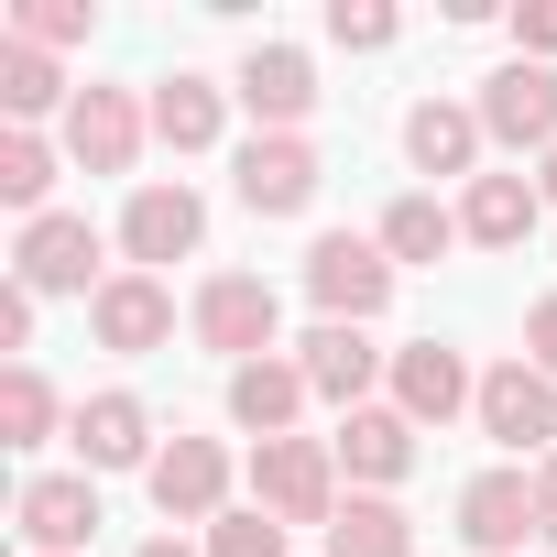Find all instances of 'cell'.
<instances>
[{
	"label": "cell",
	"mask_w": 557,
	"mask_h": 557,
	"mask_svg": "<svg viewBox=\"0 0 557 557\" xmlns=\"http://www.w3.org/2000/svg\"><path fill=\"white\" fill-rule=\"evenodd\" d=\"M251 503L273 513V524H339V448L329 437H273V448H251Z\"/></svg>",
	"instance_id": "6da1fadb"
},
{
	"label": "cell",
	"mask_w": 557,
	"mask_h": 557,
	"mask_svg": "<svg viewBox=\"0 0 557 557\" xmlns=\"http://www.w3.org/2000/svg\"><path fill=\"white\" fill-rule=\"evenodd\" d=\"M307 296H318V318H329V329H372V318L394 307V251H383V240L329 230V240L307 251Z\"/></svg>",
	"instance_id": "7a4b0ae2"
},
{
	"label": "cell",
	"mask_w": 557,
	"mask_h": 557,
	"mask_svg": "<svg viewBox=\"0 0 557 557\" xmlns=\"http://www.w3.org/2000/svg\"><path fill=\"white\" fill-rule=\"evenodd\" d=\"M186 329H197V350H219V361L240 372V361H273V329H285V307H273L262 273H208L197 307H186Z\"/></svg>",
	"instance_id": "3957f363"
},
{
	"label": "cell",
	"mask_w": 557,
	"mask_h": 557,
	"mask_svg": "<svg viewBox=\"0 0 557 557\" xmlns=\"http://www.w3.org/2000/svg\"><path fill=\"white\" fill-rule=\"evenodd\" d=\"M230 186H240V208H251V219H307V208H318V186H329V164H318V143H307V132H251V143H240V164H230Z\"/></svg>",
	"instance_id": "277c9868"
},
{
	"label": "cell",
	"mask_w": 557,
	"mask_h": 557,
	"mask_svg": "<svg viewBox=\"0 0 557 557\" xmlns=\"http://www.w3.org/2000/svg\"><path fill=\"white\" fill-rule=\"evenodd\" d=\"M481 437L513 448L524 470L557 459V383H546L535 361H492V372H481Z\"/></svg>",
	"instance_id": "5b68a950"
},
{
	"label": "cell",
	"mask_w": 557,
	"mask_h": 557,
	"mask_svg": "<svg viewBox=\"0 0 557 557\" xmlns=\"http://www.w3.org/2000/svg\"><path fill=\"white\" fill-rule=\"evenodd\" d=\"M12 285H23V296H99V285H110V273H99V230H88V219H66V208L23 219Z\"/></svg>",
	"instance_id": "8992f818"
},
{
	"label": "cell",
	"mask_w": 557,
	"mask_h": 557,
	"mask_svg": "<svg viewBox=\"0 0 557 557\" xmlns=\"http://www.w3.org/2000/svg\"><path fill=\"white\" fill-rule=\"evenodd\" d=\"M143 132H153V110H143L132 88H77V110H66V164H77V175H132V164H143Z\"/></svg>",
	"instance_id": "52a82bcc"
},
{
	"label": "cell",
	"mask_w": 557,
	"mask_h": 557,
	"mask_svg": "<svg viewBox=\"0 0 557 557\" xmlns=\"http://www.w3.org/2000/svg\"><path fill=\"white\" fill-rule=\"evenodd\" d=\"M208 240V197L197 186H132V208H121V251H132V273H164V262H186Z\"/></svg>",
	"instance_id": "ba28073f"
},
{
	"label": "cell",
	"mask_w": 557,
	"mask_h": 557,
	"mask_svg": "<svg viewBox=\"0 0 557 557\" xmlns=\"http://www.w3.org/2000/svg\"><path fill=\"white\" fill-rule=\"evenodd\" d=\"M12 524H23L34 557H88V535H99V481H88V470H34L23 503H12Z\"/></svg>",
	"instance_id": "9c48e42d"
},
{
	"label": "cell",
	"mask_w": 557,
	"mask_h": 557,
	"mask_svg": "<svg viewBox=\"0 0 557 557\" xmlns=\"http://www.w3.org/2000/svg\"><path fill=\"white\" fill-rule=\"evenodd\" d=\"M481 132L503 143V153H557V66H503V77H481Z\"/></svg>",
	"instance_id": "30bf717a"
},
{
	"label": "cell",
	"mask_w": 557,
	"mask_h": 557,
	"mask_svg": "<svg viewBox=\"0 0 557 557\" xmlns=\"http://www.w3.org/2000/svg\"><path fill=\"white\" fill-rule=\"evenodd\" d=\"M143 481H153V513L164 524H219L230 513V448L219 437H175Z\"/></svg>",
	"instance_id": "8fae6325"
},
{
	"label": "cell",
	"mask_w": 557,
	"mask_h": 557,
	"mask_svg": "<svg viewBox=\"0 0 557 557\" xmlns=\"http://www.w3.org/2000/svg\"><path fill=\"white\" fill-rule=\"evenodd\" d=\"M394 405L416 416V426H448V416H481V372L448 350V339H416V350H394Z\"/></svg>",
	"instance_id": "7c38bea8"
},
{
	"label": "cell",
	"mask_w": 557,
	"mask_h": 557,
	"mask_svg": "<svg viewBox=\"0 0 557 557\" xmlns=\"http://www.w3.org/2000/svg\"><path fill=\"white\" fill-rule=\"evenodd\" d=\"M66 437H77V470H153V459H164L143 394H88V405L66 416Z\"/></svg>",
	"instance_id": "4fadbf2b"
},
{
	"label": "cell",
	"mask_w": 557,
	"mask_h": 557,
	"mask_svg": "<svg viewBox=\"0 0 557 557\" xmlns=\"http://www.w3.org/2000/svg\"><path fill=\"white\" fill-rule=\"evenodd\" d=\"M88 329H99V350H164L175 339V296H164V273H110V285L88 296Z\"/></svg>",
	"instance_id": "5bb4252c"
},
{
	"label": "cell",
	"mask_w": 557,
	"mask_h": 557,
	"mask_svg": "<svg viewBox=\"0 0 557 557\" xmlns=\"http://www.w3.org/2000/svg\"><path fill=\"white\" fill-rule=\"evenodd\" d=\"M416 437H426V426H416L405 405H361V416H339L329 448H339V470H350L361 492H394V481L416 470Z\"/></svg>",
	"instance_id": "9a60e30c"
},
{
	"label": "cell",
	"mask_w": 557,
	"mask_h": 557,
	"mask_svg": "<svg viewBox=\"0 0 557 557\" xmlns=\"http://www.w3.org/2000/svg\"><path fill=\"white\" fill-rule=\"evenodd\" d=\"M459 535H470L481 557H513V546L535 535V470H524V459L481 470V481L459 492Z\"/></svg>",
	"instance_id": "2e32d148"
},
{
	"label": "cell",
	"mask_w": 557,
	"mask_h": 557,
	"mask_svg": "<svg viewBox=\"0 0 557 557\" xmlns=\"http://www.w3.org/2000/svg\"><path fill=\"white\" fill-rule=\"evenodd\" d=\"M296 361H307V383H318V405H339V416H361L372 405V383H383V350H372V329H307L296 339Z\"/></svg>",
	"instance_id": "e0dca14e"
},
{
	"label": "cell",
	"mask_w": 557,
	"mask_h": 557,
	"mask_svg": "<svg viewBox=\"0 0 557 557\" xmlns=\"http://www.w3.org/2000/svg\"><path fill=\"white\" fill-rule=\"evenodd\" d=\"M230 88H240V110H251V121H262V132H296V121H307V110H318V66H307V55H296V45H251V55H240V77H230Z\"/></svg>",
	"instance_id": "ac0fdd59"
},
{
	"label": "cell",
	"mask_w": 557,
	"mask_h": 557,
	"mask_svg": "<svg viewBox=\"0 0 557 557\" xmlns=\"http://www.w3.org/2000/svg\"><path fill=\"white\" fill-rule=\"evenodd\" d=\"M307 361H240L230 372V426H251V448H273V437H296V416H307Z\"/></svg>",
	"instance_id": "d6986e66"
},
{
	"label": "cell",
	"mask_w": 557,
	"mask_h": 557,
	"mask_svg": "<svg viewBox=\"0 0 557 557\" xmlns=\"http://www.w3.org/2000/svg\"><path fill=\"white\" fill-rule=\"evenodd\" d=\"M481 143H492V132H481V110H459V99H416V110H405V164H416V175H459V186H470V175H481Z\"/></svg>",
	"instance_id": "ffe728a7"
},
{
	"label": "cell",
	"mask_w": 557,
	"mask_h": 557,
	"mask_svg": "<svg viewBox=\"0 0 557 557\" xmlns=\"http://www.w3.org/2000/svg\"><path fill=\"white\" fill-rule=\"evenodd\" d=\"M535 219H546V197L524 175H470V197H459V240H481V251L535 240Z\"/></svg>",
	"instance_id": "44dd1931"
},
{
	"label": "cell",
	"mask_w": 557,
	"mask_h": 557,
	"mask_svg": "<svg viewBox=\"0 0 557 557\" xmlns=\"http://www.w3.org/2000/svg\"><path fill=\"white\" fill-rule=\"evenodd\" d=\"M0 110H12V132H34L45 110H77V88L45 45H0Z\"/></svg>",
	"instance_id": "7402d4cb"
},
{
	"label": "cell",
	"mask_w": 557,
	"mask_h": 557,
	"mask_svg": "<svg viewBox=\"0 0 557 557\" xmlns=\"http://www.w3.org/2000/svg\"><path fill=\"white\" fill-rule=\"evenodd\" d=\"M219 121H230V99H219L208 77H164V88H153V143H164V153H208Z\"/></svg>",
	"instance_id": "603a6c76"
},
{
	"label": "cell",
	"mask_w": 557,
	"mask_h": 557,
	"mask_svg": "<svg viewBox=\"0 0 557 557\" xmlns=\"http://www.w3.org/2000/svg\"><path fill=\"white\" fill-rule=\"evenodd\" d=\"M329 557H416V524L394 492H350L339 524H329Z\"/></svg>",
	"instance_id": "cb8c5ba5"
},
{
	"label": "cell",
	"mask_w": 557,
	"mask_h": 557,
	"mask_svg": "<svg viewBox=\"0 0 557 557\" xmlns=\"http://www.w3.org/2000/svg\"><path fill=\"white\" fill-rule=\"evenodd\" d=\"M372 240H383V251H394V273H405V262H437V251H448V240H459V208H437V197H394V208H383V230H372Z\"/></svg>",
	"instance_id": "d4e9b609"
},
{
	"label": "cell",
	"mask_w": 557,
	"mask_h": 557,
	"mask_svg": "<svg viewBox=\"0 0 557 557\" xmlns=\"http://www.w3.org/2000/svg\"><path fill=\"white\" fill-rule=\"evenodd\" d=\"M55 416H66V405H55V383H45L34 361L0 372V448H45V437H55Z\"/></svg>",
	"instance_id": "484cf974"
},
{
	"label": "cell",
	"mask_w": 557,
	"mask_h": 557,
	"mask_svg": "<svg viewBox=\"0 0 557 557\" xmlns=\"http://www.w3.org/2000/svg\"><path fill=\"white\" fill-rule=\"evenodd\" d=\"M45 197H55V143L45 132H0V208L45 219Z\"/></svg>",
	"instance_id": "4316f807"
},
{
	"label": "cell",
	"mask_w": 557,
	"mask_h": 557,
	"mask_svg": "<svg viewBox=\"0 0 557 557\" xmlns=\"http://www.w3.org/2000/svg\"><path fill=\"white\" fill-rule=\"evenodd\" d=\"M12 45H45V55L88 45V0H23V12H12Z\"/></svg>",
	"instance_id": "83f0119b"
},
{
	"label": "cell",
	"mask_w": 557,
	"mask_h": 557,
	"mask_svg": "<svg viewBox=\"0 0 557 557\" xmlns=\"http://www.w3.org/2000/svg\"><path fill=\"white\" fill-rule=\"evenodd\" d=\"M208 557H285V524H273L262 503H251V513H219V524H208Z\"/></svg>",
	"instance_id": "f1b7e54d"
},
{
	"label": "cell",
	"mask_w": 557,
	"mask_h": 557,
	"mask_svg": "<svg viewBox=\"0 0 557 557\" xmlns=\"http://www.w3.org/2000/svg\"><path fill=\"white\" fill-rule=\"evenodd\" d=\"M405 23L383 12V0H339V12H329V45H350V55H383Z\"/></svg>",
	"instance_id": "f546056e"
},
{
	"label": "cell",
	"mask_w": 557,
	"mask_h": 557,
	"mask_svg": "<svg viewBox=\"0 0 557 557\" xmlns=\"http://www.w3.org/2000/svg\"><path fill=\"white\" fill-rule=\"evenodd\" d=\"M513 55H524V66L557 55V0H524V12H513Z\"/></svg>",
	"instance_id": "4dcf8cb0"
},
{
	"label": "cell",
	"mask_w": 557,
	"mask_h": 557,
	"mask_svg": "<svg viewBox=\"0 0 557 557\" xmlns=\"http://www.w3.org/2000/svg\"><path fill=\"white\" fill-rule=\"evenodd\" d=\"M524 361L557 383V296H535V307H524Z\"/></svg>",
	"instance_id": "1f68e13d"
},
{
	"label": "cell",
	"mask_w": 557,
	"mask_h": 557,
	"mask_svg": "<svg viewBox=\"0 0 557 557\" xmlns=\"http://www.w3.org/2000/svg\"><path fill=\"white\" fill-rule=\"evenodd\" d=\"M34 307H45V296H23V285H0V350H34Z\"/></svg>",
	"instance_id": "d6a6232c"
},
{
	"label": "cell",
	"mask_w": 557,
	"mask_h": 557,
	"mask_svg": "<svg viewBox=\"0 0 557 557\" xmlns=\"http://www.w3.org/2000/svg\"><path fill=\"white\" fill-rule=\"evenodd\" d=\"M535 546H557V459H535Z\"/></svg>",
	"instance_id": "836d02e7"
},
{
	"label": "cell",
	"mask_w": 557,
	"mask_h": 557,
	"mask_svg": "<svg viewBox=\"0 0 557 557\" xmlns=\"http://www.w3.org/2000/svg\"><path fill=\"white\" fill-rule=\"evenodd\" d=\"M132 557H208V546H175V535H153V546H132Z\"/></svg>",
	"instance_id": "e575fe53"
},
{
	"label": "cell",
	"mask_w": 557,
	"mask_h": 557,
	"mask_svg": "<svg viewBox=\"0 0 557 557\" xmlns=\"http://www.w3.org/2000/svg\"><path fill=\"white\" fill-rule=\"evenodd\" d=\"M535 197H546V208H557V153H546V175H535Z\"/></svg>",
	"instance_id": "d590c367"
}]
</instances>
